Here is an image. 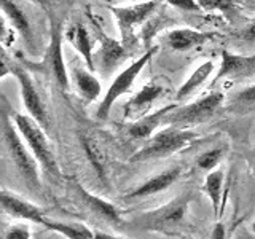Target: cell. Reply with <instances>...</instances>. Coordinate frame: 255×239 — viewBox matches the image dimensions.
<instances>
[{"instance_id": "cell-22", "label": "cell", "mask_w": 255, "mask_h": 239, "mask_svg": "<svg viewBox=\"0 0 255 239\" xmlns=\"http://www.w3.org/2000/svg\"><path fill=\"white\" fill-rule=\"evenodd\" d=\"M223 190H225V174H223L222 167H217V169L207 172L203 191L209 198L215 217L222 215L223 212V203H225V196H227V191Z\"/></svg>"}, {"instance_id": "cell-5", "label": "cell", "mask_w": 255, "mask_h": 239, "mask_svg": "<svg viewBox=\"0 0 255 239\" xmlns=\"http://www.w3.org/2000/svg\"><path fill=\"white\" fill-rule=\"evenodd\" d=\"M159 5L161 0H145L128 6H110V13L114 14L120 30V40L129 51L139 46L135 29L142 27L158 11Z\"/></svg>"}, {"instance_id": "cell-29", "label": "cell", "mask_w": 255, "mask_h": 239, "mask_svg": "<svg viewBox=\"0 0 255 239\" xmlns=\"http://www.w3.org/2000/svg\"><path fill=\"white\" fill-rule=\"evenodd\" d=\"M233 102L238 106H254L255 104V83L243 88L233 96Z\"/></svg>"}, {"instance_id": "cell-14", "label": "cell", "mask_w": 255, "mask_h": 239, "mask_svg": "<svg viewBox=\"0 0 255 239\" xmlns=\"http://www.w3.org/2000/svg\"><path fill=\"white\" fill-rule=\"evenodd\" d=\"M255 75V54L244 56L228 50H222V59L217 75L214 77L212 85L222 80H238Z\"/></svg>"}, {"instance_id": "cell-26", "label": "cell", "mask_w": 255, "mask_h": 239, "mask_svg": "<svg viewBox=\"0 0 255 239\" xmlns=\"http://www.w3.org/2000/svg\"><path fill=\"white\" fill-rule=\"evenodd\" d=\"M225 153H227L225 147H214V148L206 150L196 158V166L201 171L211 172V171L217 169V167L220 166V163L223 161V158H225Z\"/></svg>"}, {"instance_id": "cell-12", "label": "cell", "mask_w": 255, "mask_h": 239, "mask_svg": "<svg viewBox=\"0 0 255 239\" xmlns=\"http://www.w3.org/2000/svg\"><path fill=\"white\" fill-rule=\"evenodd\" d=\"M2 3V13H3V19L8 22L16 34L19 35L22 40L24 46L29 51L30 56H37V40L34 34V27L27 18V14L24 13L22 6L18 3V0H0Z\"/></svg>"}, {"instance_id": "cell-3", "label": "cell", "mask_w": 255, "mask_h": 239, "mask_svg": "<svg viewBox=\"0 0 255 239\" xmlns=\"http://www.w3.org/2000/svg\"><path fill=\"white\" fill-rule=\"evenodd\" d=\"M10 112H11V118L16 127H18V131L21 132L22 139L26 140L30 151L34 153L43 172L50 175L51 179L59 180L62 177V174L59 169L58 158H56L54 147L45 132L46 129L30 115L19 114V112H14V110H10Z\"/></svg>"}, {"instance_id": "cell-27", "label": "cell", "mask_w": 255, "mask_h": 239, "mask_svg": "<svg viewBox=\"0 0 255 239\" xmlns=\"http://www.w3.org/2000/svg\"><path fill=\"white\" fill-rule=\"evenodd\" d=\"M203 11H220L233 19L238 14V3L235 0H196Z\"/></svg>"}, {"instance_id": "cell-25", "label": "cell", "mask_w": 255, "mask_h": 239, "mask_svg": "<svg viewBox=\"0 0 255 239\" xmlns=\"http://www.w3.org/2000/svg\"><path fill=\"white\" fill-rule=\"evenodd\" d=\"M174 19L171 18V16H167L164 13H155L151 18L143 24V26L140 27V38H142V43L143 46L147 48H151V43H153V38L158 35V32L164 30L169 24H172Z\"/></svg>"}, {"instance_id": "cell-7", "label": "cell", "mask_w": 255, "mask_h": 239, "mask_svg": "<svg viewBox=\"0 0 255 239\" xmlns=\"http://www.w3.org/2000/svg\"><path fill=\"white\" fill-rule=\"evenodd\" d=\"M50 24H51V35L50 43H48L46 50L43 53L42 62H40V70L46 74L50 78L54 80V83L58 85L61 90L70 91V74L67 72L66 61H64L62 53V42H64V32L62 22L54 18V14L50 13Z\"/></svg>"}, {"instance_id": "cell-6", "label": "cell", "mask_w": 255, "mask_h": 239, "mask_svg": "<svg viewBox=\"0 0 255 239\" xmlns=\"http://www.w3.org/2000/svg\"><path fill=\"white\" fill-rule=\"evenodd\" d=\"M158 50H159L158 45L148 48V50H145V53L140 54V58H137L134 62H131L125 70L120 72V74L115 77L114 82H112V85L109 86L106 96H104L102 101L99 102L98 110H96V118L102 120V121H104V120H107L112 107H114V104L120 98H122V96H125V94H128L131 91L135 78L140 75V72L143 70V67H145L147 64L150 62V59L153 58Z\"/></svg>"}, {"instance_id": "cell-35", "label": "cell", "mask_w": 255, "mask_h": 239, "mask_svg": "<svg viewBox=\"0 0 255 239\" xmlns=\"http://www.w3.org/2000/svg\"><path fill=\"white\" fill-rule=\"evenodd\" d=\"M94 239H126L123 236L118 235H112V233H106V231H94Z\"/></svg>"}, {"instance_id": "cell-34", "label": "cell", "mask_w": 255, "mask_h": 239, "mask_svg": "<svg viewBox=\"0 0 255 239\" xmlns=\"http://www.w3.org/2000/svg\"><path fill=\"white\" fill-rule=\"evenodd\" d=\"M27 2H30V3H34V5L40 6V8H42V10H45L48 14L53 13V10H51V0H27Z\"/></svg>"}, {"instance_id": "cell-4", "label": "cell", "mask_w": 255, "mask_h": 239, "mask_svg": "<svg viewBox=\"0 0 255 239\" xmlns=\"http://www.w3.org/2000/svg\"><path fill=\"white\" fill-rule=\"evenodd\" d=\"M198 139L199 134L193 129L180 126H166L164 129L151 135L145 145L131 155L129 163H143L150 161V159L167 158L188 148Z\"/></svg>"}, {"instance_id": "cell-10", "label": "cell", "mask_w": 255, "mask_h": 239, "mask_svg": "<svg viewBox=\"0 0 255 239\" xmlns=\"http://www.w3.org/2000/svg\"><path fill=\"white\" fill-rule=\"evenodd\" d=\"M91 24L96 32V35L99 38V51L94 54L96 64H99V72L104 77H110L115 72V69L123 64L128 58H129V50L122 43V40H115L114 37L107 35L99 26V22L96 21L93 16Z\"/></svg>"}, {"instance_id": "cell-9", "label": "cell", "mask_w": 255, "mask_h": 239, "mask_svg": "<svg viewBox=\"0 0 255 239\" xmlns=\"http://www.w3.org/2000/svg\"><path fill=\"white\" fill-rule=\"evenodd\" d=\"M11 75L16 78V82L19 85L22 106L26 109L27 115L37 120L45 129H50V126H51L50 114H48V109L45 106L42 96H40V93L37 90L34 78H32V75L29 74V70L24 69L21 64L11 62Z\"/></svg>"}, {"instance_id": "cell-23", "label": "cell", "mask_w": 255, "mask_h": 239, "mask_svg": "<svg viewBox=\"0 0 255 239\" xmlns=\"http://www.w3.org/2000/svg\"><path fill=\"white\" fill-rule=\"evenodd\" d=\"M214 70H215V64L212 61H204L203 64H199V66L188 75L185 82L182 83L177 93H175V101L182 102V101L188 99L191 94L196 93L199 88L212 77Z\"/></svg>"}, {"instance_id": "cell-11", "label": "cell", "mask_w": 255, "mask_h": 239, "mask_svg": "<svg viewBox=\"0 0 255 239\" xmlns=\"http://www.w3.org/2000/svg\"><path fill=\"white\" fill-rule=\"evenodd\" d=\"M167 85L163 80H151L147 85H143L140 90L135 93L132 98L125 104L123 117L126 121H135L142 117L150 114L151 106L161 98L164 93H167Z\"/></svg>"}, {"instance_id": "cell-16", "label": "cell", "mask_w": 255, "mask_h": 239, "mask_svg": "<svg viewBox=\"0 0 255 239\" xmlns=\"http://www.w3.org/2000/svg\"><path fill=\"white\" fill-rule=\"evenodd\" d=\"M182 171H183V167L180 164H174L161 172H156L143 183H140L139 187H135L129 193H126L123 199L131 201V199H142V198H148V196H155L158 193H161V191L167 190L180 177Z\"/></svg>"}, {"instance_id": "cell-18", "label": "cell", "mask_w": 255, "mask_h": 239, "mask_svg": "<svg viewBox=\"0 0 255 239\" xmlns=\"http://www.w3.org/2000/svg\"><path fill=\"white\" fill-rule=\"evenodd\" d=\"M177 106H179V102L169 104V106H166V107H161L155 112H150V114H147L145 117H142L139 120H135V121H129V124L126 127L128 135L134 140H148L158 127L164 124L166 115Z\"/></svg>"}, {"instance_id": "cell-36", "label": "cell", "mask_w": 255, "mask_h": 239, "mask_svg": "<svg viewBox=\"0 0 255 239\" xmlns=\"http://www.w3.org/2000/svg\"><path fill=\"white\" fill-rule=\"evenodd\" d=\"M252 230H254V231H255V222H254V223H252Z\"/></svg>"}, {"instance_id": "cell-37", "label": "cell", "mask_w": 255, "mask_h": 239, "mask_svg": "<svg viewBox=\"0 0 255 239\" xmlns=\"http://www.w3.org/2000/svg\"><path fill=\"white\" fill-rule=\"evenodd\" d=\"M254 175H255V166H254Z\"/></svg>"}, {"instance_id": "cell-38", "label": "cell", "mask_w": 255, "mask_h": 239, "mask_svg": "<svg viewBox=\"0 0 255 239\" xmlns=\"http://www.w3.org/2000/svg\"><path fill=\"white\" fill-rule=\"evenodd\" d=\"M254 151H255V148H254Z\"/></svg>"}, {"instance_id": "cell-24", "label": "cell", "mask_w": 255, "mask_h": 239, "mask_svg": "<svg viewBox=\"0 0 255 239\" xmlns=\"http://www.w3.org/2000/svg\"><path fill=\"white\" fill-rule=\"evenodd\" d=\"M42 225L46 230L54 231V233L64 236L66 239H94V231L80 222H58L45 217Z\"/></svg>"}, {"instance_id": "cell-13", "label": "cell", "mask_w": 255, "mask_h": 239, "mask_svg": "<svg viewBox=\"0 0 255 239\" xmlns=\"http://www.w3.org/2000/svg\"><path fill=\"white\" fill-rule=\"evenodd\" d=\"M0 206H2L3 214L14 220L34 222L38 225H42L45 220V211L42 207L6 188H3L0 193Z\"/></svg>"}, {"instance_id": "cell-28", "label": "cell", "mask_w": 255, "mask_h": 239, "mask_svg": "<svg viewBox=\"0 0 255 239\" xmlns=\"http://www.w3.org/2000/svg\"><path fill=\"white\" fill-rule=\"evenodd\" d=\"M32 238V231L29 225L26 223H11L10 227H6L3 230L2 239H30Z\"/></svg>"}, {"instance_id": "cell-33", "label": "cell", "mask_w": 255, "mask_h": 239, "mask_svg": "<svg viewBox=\"0 0 255 239\" xmlns=\"http://www.w3.org/2000/svg\"><path fill=\"white\" fill-rule=\"evenodd\" d=\"M233 239H255V231L247 227H239L236 230Z\"/></svg>"}, {"instance_id": "cell-15", "label": "cell", "mask_w": 255, "mask_h": 239, "mask_svg": "<svg viewBox=\"0 0 255 239\" xmlns=\"http://www.w3.org/2000/svg\"><path fill=\"white\" fill-rule=\"evenodd\" d=\"M72 187L77 191L78 198L82 199V203L90 209L96 217L102 219L104 222H107L112 227H122L123 225V217L120 211L115 207V204H112L107 199H104L102 196H98L91 193L90 190H86L82 183L77 180H72Z\"/></svg>"}, {"instance_id": "cell-21", "label": "cell", "mask_w": 255, "mask_h": 239, "mask_svg": "<svg viewBox=\"0 0 255 239\" xmlns=\"http://www.w3.org/2000/svg\"><path fill=\"white\" fill-rule=\"evenodd\" d=\"M67 42L78 51L80 58H82L86 64V67L90 70H96V61H94V51H93V43L90 32L82 22H74L64 32Z\"/></svg>"}, {"instance_id": "cell-20", "label": "cell", "mask_w": 255, "mask_h": 239, "mask_svg": "<svg viewBox=\"0 0 255 239\" xmlns=\"http://www.w3.org/2000/svg\"><path fill=\"white\" fill-rule=\"evenodd\" d=\"M80 139V145H82L83 153L88 159V163L91 164L94 174L98 175L99 180L107 183L109 180V164H107V156L106 151L101 147V143L94 135L88 134V132H80L78 134Z\"/></svg>"}, {"instance_id": "cell-30", "label": "cell", "mask_w": 255, "mask_h": 239, "mask_svg": "<svg viewBox=\"0 0 255 239\" xmlns=\"http://www.w3.org/2000/svg\"><path fill=\"white\" fill-rule=\"evenodd\" d=\"M164 2L174 8H177L180 11H193V13L203 11L196 0H164Z\"/></svg>"}, {"instance_id": "cell-32", "label": "cell", "mask_w": 255, "mask_h": 239, "mask_svg": "<svg viewBox=\"0 0 255 239\" xmlns=\"http://www.w3.org/2000/svg\"><path fill=\"white\" fill-rule=\"evenodd\" d=\"M209 239H228V233H227V227L223 225L222 222H217L211 230Z\"/></svg>"}, {"instance_id": "cell-1", "label": "cell", "mask_w": 255, "mask_h": 239, "mask_svg": "<svg viewBox=\"0 0 255 239\" xmlns=\"http://www.w3.org/2000/svg\"><path fill=\"white\" fill-rule=\"evenodd\" d=\"M11 109H8V102L3 99L2 104V117H0V127H2V140L8 158L14 166L16 172L19 174L24 185L30 191L42 190V182H40V164L35 159L34 153L27 147L26 140L22 139L21 132L16 127L11 118Z\"/></svg>"}, {"instance_id": "cell-8", "label": "cell", "mask_w": 255, "mask_h": 239, "mask_svg": "<svg viewBox=\"0 0 255 239\" xmlns=\"http://www.w3.org/2000/svg\"><path fill=\"white\" fill-rule=\"evenodd\" d=\"M223 101H225V96L222 91H212L195 102L177 106L174 110H171L164 118V124L185 127L204 123L220 110Z\"/></svg>"}, {"instance_id": "cell-2", "label": "cell", "mask_w": 255, "mask_h": 239, "mask_svg": "<svg viewBox=\"0 0 255 239\" xmlns=\"http://www.w3.org/2000/svg\"><path fill=\"white\" fill-rule=\"evenodd\" d=\"M191 201H193V193H191V190H185L183 193L172 198L171 201L156 207V209L137 214L128 223V227L142 231H151V233L177 235L179 230H182V227L185 225Z\"/></svg>"}, {"instance_id": "cell-19", "label": "cell", "mask_w": 255, "mask_h": 239, "mask_svg": "<svg viewBox=\"0 0 255 239\" xmlns=\"http://www.w3.org/2000/svg\"><path fill=\"white\" fill-rule=\"evenodd\" d=\"M70 85L85 104H93L102 93V85L94 72L82 66H74L70 70Z\"/></svg>"}, {"instance_id": "cell-17", "label": "cell", "mask_w": 255, "mask_h": 239, "mask_svg": "<svg viewBox=\"0 0 255 239\" xmlns=\"http://www.w3.org/2000/svg\"><path fill=\"white\" fill-rule=\"evenodd\" d=\"M217 37V32H203L190 27H177L167 32L164 42L167 48H171L172 51H187L190 48L204 45Z\"/></svg>"}, {"instance_id": "cell-31", "label": "cell", "mask_w": 255, "mask_h": 239, "mask_svg": "<svg viewBox=\"0 0 255 239\" xmlns=\"http://www.w3.org/2000/svg\"><path fill=\"white\" fill-rule=\"evenodd\" d=\"M239 37H241L243 42L255 45V21L251 22V24H247V26L241 30Z\"/></svg>"}]
</instances>
